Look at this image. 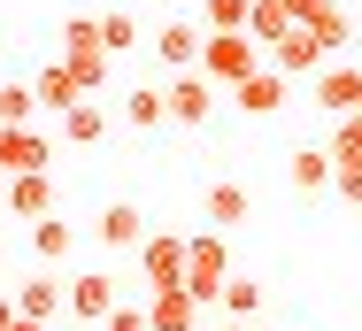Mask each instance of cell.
I'll use <instances>...</instances> for the list:
<instances>
[{"instance_id": "5bb4252c", "label": "cell", "mask_w": 362, "mask_h": 331, "mask_svg": "<svg viewBox=\"0 0 362 331\" xmlns=\"http://www.w3.org/2000/svg\"><path fill=\"white\" fill-rule=\"evenodd\" d=\"M0 162L8 170H47V132L39 124H0Z\"/></svg>"}, {"instance_id": "4fadbf2b", "label": "cell", "mask_w": 362, "mask_h": 331, "mask_svg": "<svg viewBox=\"0 0 362 331\" xmlns=\"http://www.w3.org/2000/svg\"><path fill=\"white\" fill-rule=\"evenodd\" d=\"M54 124H62V146H100V139H108V100H100V93H85V100L62 108Z\"/></svg>"}, {"instance_id": "9a60e30c", "label": "cell", "mask_w": 362, "mask_h": 331, "mask_svg": "<svg viewBox=\"0 0 362 331\" xmlns=\"http://www.w3.org/2000/svg\"><path fill=\"white\" fill-rule=\"evenodd\" d=\"M93 231H100V247H139V239H146V216L132 208V200H108V208L93 216Z\"/></svg>"}, {"instance_id": "44dd1931", "label": "cell", "mask_w": 362, "mask_h": 331, "mask_svg": "<svg viewBox=\"0 0 362 331\" xmlns=\"http://www.w3.org/2000/svg\"><path fill=\"white\" fill-rule=\"evenodd\" d=\"M332 178H339V162H332V146H300V154H293V185H300V193H324Z\"/></svg>"}, {"instance_id": "2e32d148", "label": "cell", "mask_w": 362, "mask_h": 331, "mask_svg": "<svg viewBox=\"0 0 362 331\" xmlns=\"http://www.w3.org/2000/svg\"><path fill=\"white\" fill-rule=\"evenodd\" d=\"M31 85H39V108H47V116H62V108H77V100H85V85H77L70 62H47Z\"/></svg>"}, {"instance_id": "83f0119b", "label": "cell", "mask_w": 362, "mask_h": 331, "mask_svg": "<svg viewBox=\"0 0 362 331\" xmlns=\"http://www.w3.org/2000/svg\"><path fill=\"white\" fill-rule=\"evenodd\" d=\"M262 308V285L255 277H223V316H255Z\"/></svg>"}, {"instance_id": "cb8c5ba5", "label": "cell", "mask_w": 362, "mask_h": 331, "mask_svg": "<svg viewBox=\"0 0 362 331\" xmlns=\"http://www.w3.org/2000/svg\"><path fill=\"white\" fill-rule=\"evenodd\" d=\"M100 39H108V54H132V47H139V16H132V8H108V16H100Z\"/></svg>"}, {"instance_id": "e575fe53", "label": "cell", "mask_w": 362, "mask_h": 331, "mask_svg": "<svg viewBox=\"0 0 362 331\" xmlns=\"http://www.w3.org/2000/svg\"><path fill=\"white\" fill-rule=\"evenodd\" d=\"M0 262H8V247H0Z\"/></svg>"}, {"instance_id": "d4e9b609", "label": "cell", "mask_w": 362, "mask_h": 331, "mask_svg": "<svg viewBox=\"0 0 362 331\" xmlns=\"http://www.w3.org/2000/svg\"><path fill=\"white\" fill-rule=\"evenodd\" d=\"M247 16H255V0H201V23L209 31H247Z\"/></svg>"}, {"instance_id": "d6a6232c", "label": "cell", "mask_w": 362, "mask_h": 331, "mask_svg": "<svg viewBox=\"0 0 362 331\" xmlns=\"http://www.w3.org/2000/svg\"><path fill=\"white\" fill-rule=\"evenodd\" d=\"M223 331H255V324H247V316H231V324H223Z\"/></svg>"}, {"instance_id": "7402d4cb", "label": "cell", "mask_w": 362, "mask_h": 331, "mask_svg": "<svg viewBox=\"0 0 362 331\" xmlns=\"http://www.w3.org/2000/svg\"><path fill=\"white\" fill-rule=\"evenodd\" d=\"M70 247H77L70 223H54V216H39V223H31V255H39V262H70Z\"/></svg>"}, {"instance_id": "277c9868", "label": "cell", "mask_w": 362, "mask_h": 331, "mask_svg": "<svg viewBox=\"0 0 362 331\" xmlns=\"http://www.w3.org/2000/svg\"><path fill=\"white\" fill-rule=\"evenodd\" d=\"M216 77H209V69H177V77H170V124H185V132H201V124H209V116H216Z\"/></svg>"}, {"instance_id": "ffe728a7", "label": "cell", "mask_w": 362, "mask_h": 331, "mask_svg": "<svg viewBox=\"0 0 362 331\" xmlns=\"http://www.w3.org/2000/svg\"><path fill=\"white\" fill-rule=\"evenodd\" d=\"M16 308H23V316H39V324H47V316H54V308H70V277H31V285H23V293H16Z\"/></svg>"}, {"instance_id": "7c38bea8", "label": "cell", "mask_w": 362, "mask_h": 331, "mask_svg": "<svg viewBox=\"0 0 362 331\" xmlns=\"http://www.w3.org/2000/svg\"><path fill=\"white\" fill-rule=\"evenodd\" d=\"M108 308H116V277H108V269H77L70 277V316L108 324Z\"/></svg>"}, {"instance_id": "ac0fdd59", "label": "cell", "mask_w": 362, "mask_h": 331, "mask_svg": "<svg viewBox=\"0 0 362 331\" xmlns=\"http://www.w3.org/2000/svg\"><path fill=\"white\" fill-rule=\"evenodd\" d=\"M247 208H255V200H247V185H231V178L201 193V216H209L216 231H231V223H247Z\"/></svg>"}, {"instance_id": "e0dca14e", "label": "cell", "mask_w": 362, "mask_h": 331, "mask_svg": "<svg viewBox=\"0 0 362 331\" xmlns=\"http://www.w3.org/2000/svg\"><path fill=\"white\" fill-rule=\"evenodd\" d=\"M124 124H132V132H162V124H170V93H162V85H132V93H124Z\"/></svg>"}, {"instance_id": "52a82bcc", "label": "cell", "mask_w": 362, "mask_h": 331, "mask_svg": "<svg viewBox=\"0 0 362 331\" xmlns=\"http://www.w3.org/2000/svg\"><path fill=\"white\" fill-rule=\"evenodd\" d=\"M286 69L270 62V69H255V77H247V85H231V108H239V116H278V108H286Z\"/></svg>"}, {"instance_id": "3957f363", "label": "cell", "mask_w": 362, "mask_h": 331, "mask_svg": "<svg viewBox=\"0 0 362 331\" xmlns=\"http://www.w3.org/2000/svg\"><path fill=\"white\" fill-rule=\"evenodd\" d=\"M201 69L216 77L223 93H231V85H247V77L262 69V54H255V31H209V47H201Z\"/></svg>"}, {"instance_id": "1f68e13d", "label": "cell", "mask_w": 362, "mask_h": 331, "mask_svg": "<svg viewBox=\"0 0 362 331\" xmlns=\"http://www.w3.org/2000/svg\"><path fill=\"white\" fill-rule=\"evenodd\" d=\"M8 331H47V324H39V316H16V324H8Z\"/></svg>"}, {"instance_id": "9c48e42d", "label": "cell", "mask_w": 362, "mask_h": 331, "mask_svg": "<svg viewBox=\"0 0 362 331\" xmlns=\"http://www.w3.org/2000/svg\"><path fill=\"white\" fill-rule=\"evenodd\" d=\"M0 200H8V216H23V223H39V216H54V178H47V170H16Z\"/></svg>"}, {"instance_id": "f1b7e54d", "label": "cell", "mask_w": 362, "mask_h": 331, "mask_svg": "<svg viewBox=\"0 0 362 331\" xmlns=\"http://www.w3.org/2000/svg\"><path fill=\"white\" fill-rule=\"evenodd\" d=\"M108 331H154V316H146V308H124V301H116V308H108Z\"/></svg>"}, {"instance_id": "d590c367", "label": "cell", "mask_w": 362, "mask_h": 331, "mask_svg": "<svg viewBox=\"0 0 362 331\" xmlns=\"http://www.w3.org/2000/svg\"><path fill=\"white\" fill-rule=\"evenodd\" d=\"M355 31H362V16H355Z\"/></svg>"}, {"instance_id": "484cf974", "label": "cell", "mask_w": 362, "mask_h": 331, "mask_svg": "<svg viewBox=\"0 0 362 331\" xmlns=\"http://www.w3.org/2000/svg\"><path fill=\"white\" fill-rule=\"evenodd\" d=\"M39 116V85H0V124H31Z\"/></svg>"}, {"instance_id": "836d02e7", "label": "cell", "mask_w": 362, "mask_h": 331, "mask_svg": "<svg viewBox=\"0 0 362 331\" xmlns=\"http://www.w3.org/2000/svg\"><path fill=\"white\" fill-rule=\"evenodd\" d=\"M8 178H16V170H8V162H0V193H8Z\"/></svg>"}, {"instance_id": "8fae6325", "label": "cell", "mask_w": 362, "mask_h": 331, "mask_svg": "<svg viewBox=\"0 0 362 331\" xmlns=\"http://www.w3.org/2000/svg\"><path fill=\"white\" fill-rule=\"evenodd\" d=\"M201 47H209V23H162V31H154L162 69H201Z\"/></svg>"}, {"instance_id": "ba28073f", "label": "cell", "mask_w": 362, "mask_h": 331, "mask_svg": "<svg viewBox=\"0 0 362 331\" xmlns=\"http://www.w3.org/2000/svg\"><path fill=\"white\" fill-rule=\"evenodd\" d=\"M146 316L154 331H201V301L185 285H146Z\"/></svg>"}, {"instance_id": "8992f818", "label": "cell", "mask_w": 362, "mask_h": 331, "mask_svg": "<svg viewBox=\"0 0 362 331\" xmlns=\"http://www.w3.org/2000/svg\"><path fill=\"white\" fill-rule=\"evenodd\" d=\"M316 108H324V116H347V108H362V62L332 54V62L316 69Z\"/></svg>"}, {"instance_id": "7a4b0ae2", "label": "cell", "mask_w": 362, "mask_h": 331, "mask_svg": "<svg viewBox=\"0 0 362 331\" xmlns=\"http://www.w3.org/2000/svg\"><path fill=\"white\" fill-rule=\"evenodd\" d=\"M223 277H231V247H223V231L209 223V231H193V247H185V293L209 308V301H223Z\"/></svg>"}, {"instance_id": "6da1fadb", "label": "cell", "mask_w": 362, "mask_h": 331, "mask_svg": "<svg viewBox=\"0 0 362 331\" xmlns=\"http://www.w3.org/2000/svg\"><path fill=\"white\" fill-rule=\"evenodd\" d=\"M62 62L77 69L85 93L108 85V62H116V54H108V39H100V16H70V23H62Z\"/></svg>"}, {"instance_id": "4316f807", "label": "cell", "mask_w": 362, "mask_h": 331, "mask_svg": "<svg viewBox=\"0 0 362 331\" xmlns=\"http://www.w3.org/2000/svg\"><path fill=\"white\" fill-rule=\"evenodd\" d=\"M247 31L278 47V39H286V31H293V16H286V8H278V0H255V16H247Z\"/></svg>"}, {"instance_id": "603a6c76", "label": "cell", "mask_w": 362, "mask_h": 331, "mask_svg": "<svg viewBox=\"0 0 362 331\" xmlns=\"http://www.w3.org/2000/svg\"><path fill=\"white\" fill-rule=\"evenodd\" d=\"M332 162H362V108H347V116H332Z\"/></svg>"}, {"instance_id": "d6986e66", "label": "cell", "mask_w": 362, "mask_h": 331, "mask_svg": "<svg viewBox=\"0 0 362 331\" xmlns=\"http://www.w3.org/2000/svg\"><path fill=\"white\" fill-rule=\"evenodd\" d=\"M308 31L324 39V54H347V47H355V39H362V31H355V16H347L339 0H324V8L308 16Z\"/></svg>"}, {"instance_id": "30bf717a", "label": "cell", "mask_w": 362, "mask_h": 331, "mask_svg": "<svg viewBox=\"0 0 362 331\" xmlns=\"http://www.w3.org/2000/svg\"><path fill=\"white\" fill-rule=\"evenodd\" d=\"M270 62L286 69V77H316V69L332 62V54H324V39H316V31H308V23H293L286 39H278V47H270Z\"/></svg>"}, {"instance_id": "5b68a950", "label": "cell", "mask_w": 362, "mask_h": 331, "mask_svg": "<svg viewBox=\"0 0 362 331\" xmlns=\"http://www.w3.org/2000/svg\"><path fill=\"white\" fill-rule=\"evenodd\" d=\"M185 247L193 239H177V231H146L139 247H132L139 255V277L146 285H185Z\"/></svg>"}, {"instance_id": "4dcf8cb0", "label": "cell", "mask_w": 362, "mask_h": 331, "mask_svg": "<svg viewBox=\"0 0 362 331\" xmlns=\"http://www.w3.org/2000/svg\"><path fill=\"white\" fill-rule=\"evenodd\" d=\"M278 8H286L293 23H308V16H316V8H324V0H278Z\"/></svg>"}, {"instance_id": "f546056e", "label": "cell", "mask_w": 362, "mask_h": 331, "mask_svg": "<svg viewBox=\"0 0 362 331\" xmlns=\"http://www.w3.org/2000/svg\"><path fill=\"white\" fill-rule=\"evenodd\" d=\"M332 193H339V200H355V208H362V162H339V178H332Z\"/></svg>"}]
</instances>
